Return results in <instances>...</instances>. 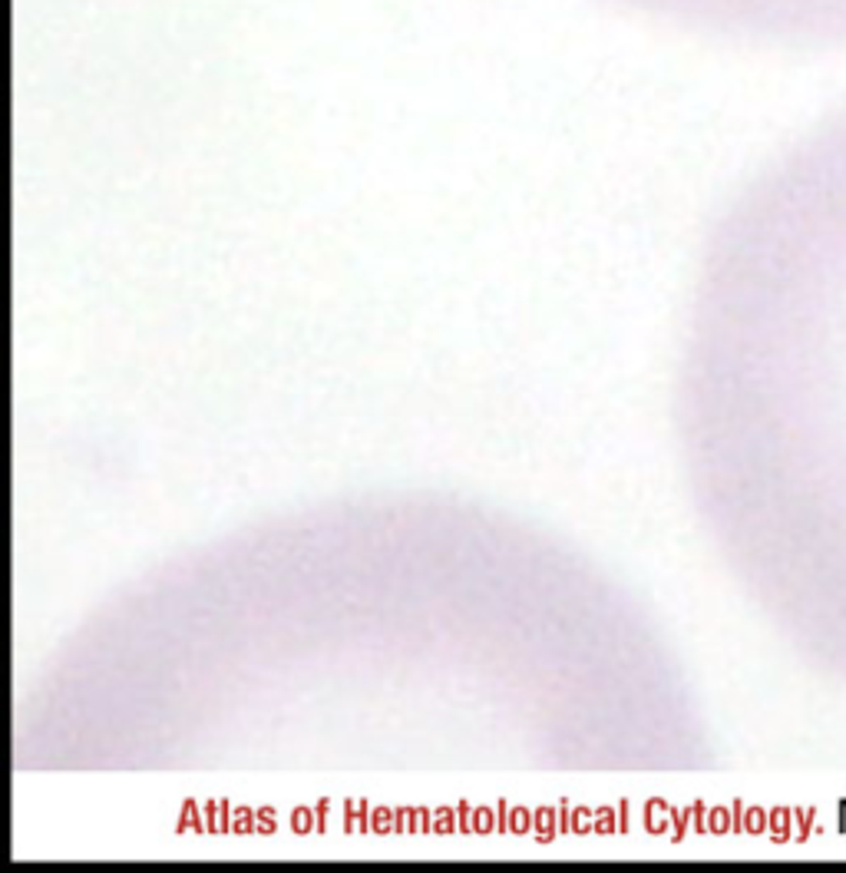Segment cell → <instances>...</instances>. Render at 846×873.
<instances>
[{
  "mask_svg": "<svg viewBox=\"0 0 846 873\" xmlns=\"http://www.w3.org/2000/svg\"><path fill=\"white\" fill-rule=\"evenodd\" d=\"M684 30L784 50L846 47V0H618Z\"/></svg>",
  "mask_w": 846,
  "mask_h": 873,
  "instance_id": "obj_1",
  "label": "cell"
},
{
  "mask_svg": "<svg viewBox=\"0 0 846 873\" xmlns=\"http://www.w3.org/2000/svg\"><path fill=\"white\" fill-rule=\"evenodd\" d=\"M397 830H404V834H423V830H433L430 811H423V807H400V811H397Z\"/></svg>",
  "mask_w": 846,
  "mask_h": 873,
  "instance_id": "obj_2",
  "label": "cell"
},
{
  "mask_svg": "<svg viewBox=\"0 0 846 873\" xmlns=\"http://www.w3.org/2000/svg\"><path fill=\"white\" fill-rule=\"evenodd\" d=\"M344 827H348V830H360V834H367V830H371V807H367V804H348Z\"/></svg>",
  "mask_w": 846,
  "mask_h": 873,
  "instance_id": "obj_3",
  "label": "cell"
},
{
  "mask_svg": "<svg viewBox=\"0 0 846 873\" xmlns=\"http://www.w3.org/2000/svg\"><path fill=\"white\" fill-rule=\"evenodd\" d=\"M568 830H572V834H589V830H595V811H592V807H572Z\"/></svg>",
  "mask_w": 846,
  "mask_h": 873,
  "instance_id": "obj_4",
  "label": "cell"
},
{
  "mask_svg": "<svg viewBox=\"0 0 846 873\" xmlns=\"http://www.w3.org/2000/svg\"><path fill=\"white\" fill-rule=\"evenodd\" d=\"M371 830H377V834H397V811H390V807L371 811Z\"/></svg>",
  "mask_w": 846,
  "mask_h": 873,
  "instance_id": "obj_5",
  "label": "cell"
},
{
  "mask_svg": "<svg viewBox=\"0 0 846 873\" xmlns=\"http://www.w3.org/2000/svg\"><path fill=\"white\" fill-rule=\"evenodd\" d=\"M460 830V817L453 814V807H437L433 811V834H453Z\"/></svg>",
  "mask_w": 846,
  "mask_h": 873,
  "instance_id": "obj_6",
  "label": "cell"
},
{
  "mask_svg": "<svg viewBox=\"0 0 846 873\" xmlns=\"http://www.w3.org/2000/svg\"><path fill=\"white\" fill-rule=\"evenodd\" d=\"M533 820H535L539 840H549L552 834H556V811H552V807H539V811L533 814Z\"/></svg>",
  "mask_w": 846,
  "mask_h": 873,
  "instance_id": "obj_7",
  "label": "cell"
},
{
  "mask_svg": "<svg viewBox=\"0 0 846 873\" xmlns=\"http://www.w3.org/2000/svg\"><path fill=\"white\" fill-rule=\"evenodd\" d=\"M533 814H529V807H510V834H529V827H533Z\"/></svg>",
  "mask_w": 846,
  "mask_h": 873,
  "instance_id": "obj_8",
  "label": "cell"
},
{
  "mask_svg": "<svg viewBox=\"0 0 846 873\" xmlns=\"http://www.w3.org/2000/svg\"><path fill=\"white\" fill-rule=\"evenodd\" d=\"M291 824H294L298 834H311L314 827H318V811H311V807H298L294 817H291Z\"/></svg>",
  "mask_w": 846,
  "mask_h": 873,
  "instance_id": "obj_9",
  "label": "cell"
},
{
  "mask_svg": "<svg viewBox=\"0 0 846 873\" xmlns=\"http://www.w3.org/2000/svg\"><path fill=\"white\" fill-rule=\"evenodd\" d=\"M618 824H615V811L612 807H595V830L592 834H615Z\"/></svg>",
  "mask_w": 846,
  "mask_h": 873,
  "instance_id": "obj_10",
  "label": "cell"
},
{
  "mask_svg": "<svg viewBox=\"0 0 846 873\" xmlns=\"http://www.w3.org/2000/svg\"><path fill=\"white\" fill-rule=\"evenodd\" d=\"M493 827H496V817L489 807H476L473 811V834H493Z\"/></svg>",
  "mask_w": 846,
  "mask_h": 873,
  "instance_id": "obj_11",
  "label": "cell"
},
{
  "mask_svg": "<svg viewBox=\"0 0 846 873\" xmlns=\"http://www.w3.org/2000/svg\"><path fill=\"white\" fill-rule=\"evenodd\" d=\"M255 820H258V817L252 814L248 807H238L235 817H232V830H235V834H252V830H255Z\"/></svg>",
  "mask_w": 846,
  "mask_h": 873,
  "instance_id": "obj_12",
  "label": "cell"
},
{
  "mask_svg": "<svg viewBox=\"0 0 846 873\" xmlns=\"http://www.w3.org/2000/svg\"><path fill=\"white\" fill-rule=\"evenodd\" d=\"M255 817H258V827H255L258 834H275V811H271V807L258 811Z\"/></svg>",
  "mask_w": 846,
  "mask_h": 873,
  "instance_id": "obj_13",
  "label": "cell"
},
{
  "mask_svg": "<svg viewBox=\"0 0 846 873\" xmlns=\"http://www.w3.org/2000/svg\"><path fill=\"white\" fill-rule=\"evenodd\" d=\"M179 827H192V830H202V824H198V807L192 801H186V807H182V824Z\"/></svg>",
  "mask_w": 846,
  "mask_h": 873,
  "instance_id": "obj_14",
  "label": "cell"
},
{
  "mask_svg": "<svg viewBox=\"0 0 846 873\" xmlns=\"http://www.w3.org/2000/svg\"><path fill=\"white\" fill-rule=\"evenodd\" d=\"M470 814H473V807H470V804H460V807H456V817H460V830H463V834H473V820H470Z\"/></svg>",
  "mask_w": 846,
  "mask_h": 873,
  "instance_id": "obj_15",
  "label": "cell"
},
{
  "mask_svg": "<svg viewBox=\"0 0 846 873\" xmlns=\"http://www.w3.org/2000/svg\"><path fill=\"white\" fill-rule=\"evenodd\" d=\"M496 830H499V834H503V830H510V804H506V801L496 804Z\"/></svg>",
  "mask_w": 846,
  "mask_h": 873,
  "instance_id": "obj_16",
  "label": "cell"
}]
</instances>
